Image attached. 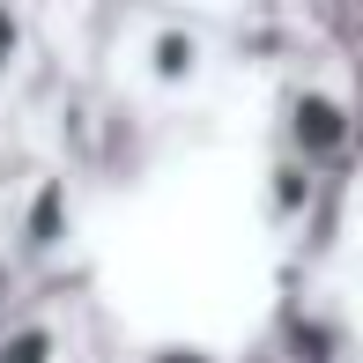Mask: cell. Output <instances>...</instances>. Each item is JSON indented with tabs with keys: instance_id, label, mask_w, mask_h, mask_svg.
I'll list each match as a JSON object with an SVG mask.
<instances>
[{
	"instance_id": "6da1fadb",
	"label": "cell",
	"mask_w": 363,
	"mask_h": 363,
	"mask_svg": "<svg viewBox=\"0 0 363 363\" xmlns=\"http://www.w3.org/2000/svg\"><path fill=\"white\" fill-rule=\"evenodd\" d=\"M282 141H289V156H304V163H311V171L341 163V156L356 148L349 104H341V96H326V89H296L289 104H282Z\"/></svg>"
},
{
	"instance_id": "7a4b0ae2",
	"label": "cell",
	"mask_w": 363,
	"mask_h": 363,
	"mask_svg": "<svg viewBox=\"0 0 363 363\" xmlns=\"http://www.w3.org/2000/svg\"><path fill=\"white\" fill-rule=\"evenodd\" d=\"M311 178H319V171H311V163L304 156H274V171H267V223H296V216H304V208H311Z\"/></svg>"
},
{
	"instance_id": "3957f363",
	"label": "cell",
	"mask_w": 363,
	"mask_h": 363,
	"mask_svg": "<svg viewBox=\"0 0 363 363\" xmlns=\"http://www.w3.org/2000/svg\"><path fill=\"white\" fill-rule=\"evenodd\" d=\"M148 67H156V82H193V67H201V45H193L186 30H156V45H148Z\"/></svg>"
}]
</instances>
